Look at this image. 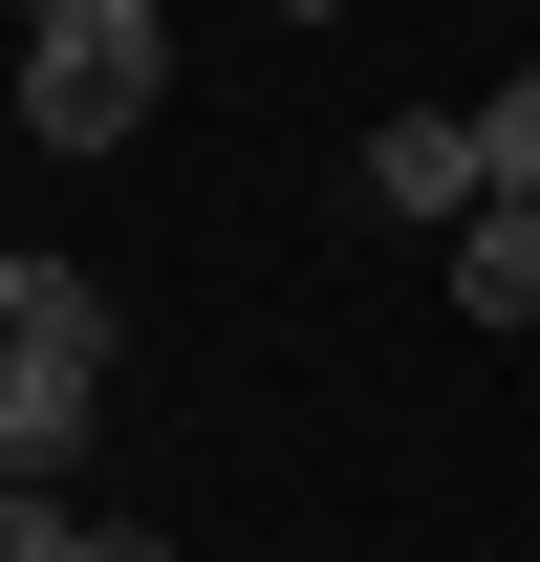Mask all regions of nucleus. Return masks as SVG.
<instances>
[{
    "instance_id": "nucleus-7",
    "label": "nucleus",
    "mask_w": 540,
    "mask_h": 562,
    "mask_svg": "<svg viewBox=\"0 0 540 562\" xmlns=\"http://www.w3.org/2000/svg\"><path fill=\"white\" fill-rule=\"evenodd\" d=\"M22 22H66V0H22Z\"/></svg>"
},
{
    "instance_id": "nucleus-4",
    "label": "nucleus",
    "mask_w": 540,
    "mask_h": 562,
    "mask_svg": "<svg viewBox=\"0 0 540 562\" xmlns=\"http://www.w3.org/2000/svg\"><path fill=\"white\" fill-rule=\"evenodd\" d=\"M432 281H454L475 325H540V195H475L454 238H432Z\"/></svg>"
},
{
    "instance_id": "nucleus-2",
    "label": "nucleus",
    "mask_w": 540,
    "mask_h": 562,
    "mask_svg": "<svg viewBox=\"0 0 540 562\" xmlns=\"http://www.w3.org/2000/svg\"><path fill=\"white\" fill-rule=\"evenodd\" d=\"M151 87H173V0H66V22H22V131L44 151H131Z\"/></svg>"
},
{
    "instance_id": "nucleus-9",
    "label": "nucleus",
    "mask_w": 540,
    "mask_h": 562,
    "mask_svg": "<svg viewBox=\"0 0 540 562\" xmlns=\"http://www.w3.org/2000/svg\"><path fill=\"white\" fill-rule=\"evenodd\" d=\"M0 325H22V303H0Z\"/></svg>"
},
{
    "instance_id": "nucleus-8",
    "label": "nucleus",
    "mask_w": 540,
    "mask_h": 562,
    "mask_svg": "<svg viewBox=\"0 0 540 562\" xmlns=\"http://www.w3.org/2000/svg\"><path fill=\"white\" fill-rule=\"evenodd\" d=\"M281 22H325V0H281Z\"/></svg>"
},
{
    "instance_id": "nucleus-3",
    "label": "nucleus",
    "mask_w": 540,
    "mask_h": 562,
    "mask_svg": "<svg viewBox=\"0 0 540 562\" xmlns=\"http://www.w3.org/2000/svg\"><path fill=\"white\" fill-rule=\"evenodd\" d=\"M368 195H390L410 238H454V216L497 195V173H475V109H390V131H368Z\"/></svg>"
},
{
    "instance_id": "nucleus-5",
    "label": "nucleus",
    "mask_w": 540,
    "mask_h": 562,
    "mask_svg": "<svg viewBox=\"0 0 540 562\" xmlns=\"http://www.w3.org/2000/svg\"><path fill=\"white\" fill-rule=\"evenodd\" d=\"M109 519H66V476H0V562H87Z\"/></svg>"
},
{
    "instance_id": "nucleus-1",
    "label": "nucleus",
    "mask_w": 540,
    "mask_h": 562,
    "mask_svg": "<svg viewBox=\"0 0 540 562\" xmlns=\"http://www.w3.org/2000/svg\"><path fill=\"white\" fill-rule=\"evenodd\" d=\"M0 476H66L87 412H109V368H131V325H109V281L87 260H0Z\"/></svg>"
},
{
    "instance_id": "nucleus-6",
    "label": "nucleus",
    "mask_w": 540,
    "mask_h": 562,
    "mask_svg": "<svg viewBox=\"0 0 540 562\" xmlns=\"http://www.w3.org/2000/svg\"><path fill=\"white\" fill-rule=\"evenodd\" d=\"M475 173H497V195H540V66H519V87H475Z\"/></svg>"
}]
</instances>
